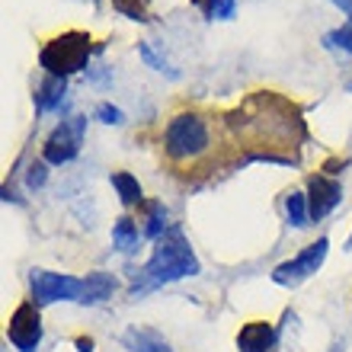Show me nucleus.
<instances>
[{"label": "nucleus", "mask_w": 352, "mask_h": 352, "mask_svg": "<svg viewBox=\"0 0 352 352\" xmlns=\"http://www.w3.org/2000/svg\"><path fill=\"white\" fill-rule=\"evenodd\" d=\"M186 276H199V260H195L192 247L189 241L183 237L179 228H170L164 237L157 241L151 260L131 272V298H141L154 292V288L167 285V282H176V278H186Z\"/></svg>", "instance_id": "obj_1"}, {"label": "nucleus", "mask_w": 352, "mask_h": 352, "mask_svg": "<svg viewBox=\"0 0 352 352\" xmlns=\"http://www.w3.org/2000/svg\"><path fill=\"white\" fill-rule=\"evenodd\" d=\"M90 55H93V38L87 32L71 29V32L48 38L42 52H38V65L45 67V74L71 77L90 65Z\"/></svg>", "instance_id": "obj_2"}, {"label": "nucleus", "mask_w": 352, "mask_h": 352, "mask_svg": "<svg viewBox=\"0 0 352 352\" xmlns=\"http://www.w3.org/2000/svg\"><path fill=\"white\" fill-rule=\"evenodd\" d=\"M164 148L173 160H192L208 148V125L202 122V116L195 112H179L173 116L164 131Z\"/></svg>", "instance_id": "obj_3"}, {"label": "nucleus", "mask_w": 352, "mask_h": 352, "mask_svg": "<svg viewBox=\"0 0 352 352\" xmlns=\"http://www.w3.org/2000/svg\"><path fill=\"white\" fill-rule=\"evenodd\" d=\"M84 135H87V119L84 116H67L55 125V131L45 138L42 144V160L45 164H71V160L80 154V144H84Z\"/></svg>", "instance_id": "obj_4"}, {"label": "nucleus", "mask_w": 352, "mask_h": 352, "mask_svg": "<svg viewBox=\"0 0 352 352\" xmlns=\"http://www.w3.org/2000/svg\"><path fill=\"white\" fill-rule=\"evenodd\" d=\"M29 288H32V301L38 307L55 305V301H77L80 305V298H84V278L65 276V272H48V269H32Z\"/></svg>", "instance_id": "obj_5"}, {"label": "nucleus", "mask_w": 352, "mask_h": 352, "mask_svg": "<svg viewBox=\"0 0 352 352\" xmlns=\"http://www.w3.org/2000/svg\"><path fill=\"white\" fill-rule=\"evenodd\" d=\"M327 250H330V241H327V237H317V241L307 243L301 253H295L292 260L278 263V266L272 269V282H276V285H285V288L301 285L305 278H311L317 269L324 266Z\"/></svg>", "instance_id": "obj_6"}, {"label": "nucleus", "mask_w": 352, "mask_h": 352, "mask_svg": "<svg viewBox=\"0 0 352 352\" xmlns=\"http://www.w3.org/2000/svg\"><path fill=\"white\" fill-rule=\"evenodd\" d=\"M7 340L13 343V349H19V352H38V343H42V317H38L36 301H23V305L10 314Z\"/></svg>", "instance_id": "obj_7"}, {"label": "nucleus", "mask_w": 352, "mask_h": 352, "mask_svg": "<svg viewBox=\"0 0 352 352\" xmlns=\"http://www.w3.org/2000/svg\"><path fill=\"white\" fill-rule=\"evenodd\" d=\"M343 202V186L333 176L317 173L307 179V205H311V221H320Z\"/></svg>", "instance_id": "obj_8"}, {"label": "nucleus", "mask_w": 352, "mask_h": 352, "mask_svg": "<svg viewBox=\"0 0 352 352\" xmlns=\"http://www.w3.org/2000/svg\"><path fill=\"white\" fill-rule=\"evenodd\" d=\"M276 346V330L266 320H250L237 333V349L241 352H269Z\"/></svg>", "instance_id": "obj_9"}, {"label": "nucleus", "mask_w": 352, "mask_h": 352, "mask_svg": "<svg viewBox=\"0 0 352 352\" xmlns=\"http://www.w3.org/2000/svg\"><path fill=\"white\" fill-rule=\"evenodd\" d=\"M65 93H67V77H55V74H48L42 84H38L36 90V109L38 112H55L61 109V102H65Z\"/></svg>", "instance_id": "obj_10"}, {"label": "nucleus", "mask_w": 352, "mask_h": 352, "mask_svg": "<svg viewBox=\"0 0 352 352\" xmlns=\"http://www.w3.org/2000/svg\"><path fill=\"white\" fill-rule=\"evenodd\" d=\"M122 343L129 346L131 352H170L167 340L157 330H144V327H131L122 333Z\"/></svg>", "instance_id": "obj_11"}, {"label": "nucleus", "mask_w": 352, "mask_h": 352, "mask_svg": "<svg viewBox=\"0 0 352 352\" xmlns=\"http://www.w3.org/2000/svg\"><path fill=\"white\" fill-rule=\"evenodd\" d=\"M116 288H119V282L109 272H90L84 278V298H80V305H100V301L116 295Z\"/></svg>", "instance_id": "obj_12"}, {"label": "nucleus", "mask_w": 352, "mask_h": 352, "mask_svg": "<svg viewBox=\"0 0 352 352\" xmlns=\"http://www.w3.org/2000/svg\"><path fill=\"white\" fill-rule=\"evenodd\" d=\"M112 186H116V192H119L122 205H138L144 195H141V183L138 176L125 173V170H119V173H112Z\"/></svg>", "instance_id": "obj_13"}, {"label": "nucleus", "mask_w": 352, "mask_h": 352, "mask_svg": "<svg viewBox=\"0 0 352 352\" xmlns=\"http://www.w3.org/2000/svg\"><path fill=\"white\" fill-rule=\"evenodd\" d=\"M138 228H135V221L131 218H119L116 221V228H112V243L119 247L122 253H135L138 250Z\"/></svg>", "instance_id": "obj_14"}, {"label": "nucleus", "mask_w": 352, "mask_h": 352, "mask_svg": "<svg viewBox=\"0 0 352 352\" xmlns=\"http://www.w3.org/2000/svg\"><path fill=\"white\" fill-rule=\"evenodd\" d=\"M167 218H170V214H167V208H164V202H148V228H144V237L160 241V237L170 231Z\"/></svg>", "instance_id": "obj_15"}, {"label": "nucleus", "mask_w": 352, "mask_h": 352, "mask_svg": "<svg viewBox=\"0 0 352 352\" xmlns=\"http://www.w3.org/2000/svg\"><path fill=\"white\" fill-rule=\"evenodd\" d=\"M285 212H288V224H292V228H307V224H311V205H307V195L305 192H292V195H288Z\"/></svg>", "instance_id": "obj_16"}, {"label": "nucleus", "mask_w": 352, "mask_h": 352, "mask_svg": "<svg viewBox=\"0 0 352 352\" xmlns=\"http://www.w3.org/2000/svg\"><path fill=\"white\" fill-rule=\"evenodd\" d=\"M116 13L135 23H148L151 19V0H112Z\"/></svg>", "instance_id": "obj_17"}, {"label": "nucleus", "mask_w": 352, "mask_h": 352, "mask_svg": "<svg viewBox=\"0 0 352 352\" xmlns=\"http://www.w3.org/2000/svg\"><path fill=\"white\" fill-rule=\"evenodd\" d=\"M138 55H141V61H144V65L154 67V71H160V74H167V77H179V71H176V67H170V61H167L164 55H157L151 42H138Z\"/></svg>", "instance_id": "obj_18"}, {"label": "nucleus", "mask_w": 352, "mask_h": 352, "mask_svg": "<svg viewBox=\"0 0 352 352\" xmlns=\"http://www.w3.org/2000/svg\"><path fill=\"white\" fill-rule=\"evenodd\" d=\"M208 19H234L237 13V0H195Z\"/></svg>", "instance_id": "obj_19"}, {"label": "nucleus", "mask_w": 352, "mask_h": 352, "mask_svg": "<svg viewBox=\"0 0 352 352\" xmlns=\"http://www.w3.org/2000/svg\"><path fill=\"white\" fill-rule=\"evenodd\" d=\"M324 45L327 48H340V52H349V55H352V16L346 19V26L333 29V32H327Z\"/></svg>", "instance_id": "obj_20"}, {"label": "nucleus", "mask_w": 352, "mask_h": 352, "mask_svg": "<svg viewBox=\"0 0 352 352\" xmlns=\"http://www.w3.org/2000/svg\"><path fill=\"white\" fill-rule=\"evenodd\" d=\"M96 119L106 122V125H122V122H125V112H122L119 106H112V102H100V106H96Z\"/></svg>", "instance_id": "obj_21"}, {"label": "nucleus", "mask_w": 352, "mask_h": 352, "mask_svg": "<svg viewBox=\"0 0 352 352\" xmlns=\"http://www.w3.org/2000/svg\"><path fill=\"white\" fill-rule=\"evenodd\" d=\"M45 179H48V164L45 160H36V164L29 167V173H26V186L29 189H42Z\"/></svg>", "instance_id": "obj_22"}, {"label": "nucleus", "mask_w": 352, "mask_h": 352, "mask_svg": "<svg viewBox=\"0 0 352 352\" xmlns=\"http://www.w3.org/2000/svg\"><path fill=\"white\" fill-rule=\"evenodd\" d=\"M330 3H333V7H340L346 13V16H349L352 13V0H330Z\"/></svg>", "instance_id": "obj_23"}, {"label": "nucleus", "mask_w": 352, "mask_h": 352, "mask_svg": "<svg viewBox=\"0 0 352 352\" xmlns=\"http://www.w3.org/2000/svg\"><path fill=\"white\" fill-rule=\"evenodd\" d=\"M77 352H93V340H77Z\"/></svg>", "instance_id": "obj_24"}, {"label": "nucleus", "mask_w": 352, "mask_h": 352, "mask_svg": "<svg viewBox=\"0 0 352 352\" xmlns=\"http://www.w3.org/2000/svg\"><path fill=\"white\" fill-rule=\"evenodd\" d=\"M346 250H352V237H349V241H346Z\"/></svg>", "instance_id": "obj_25"}, {"label": "nucleus", "mask_w": 352, "mask_h": 352, "mask_svg": "<svg viewBox=\"0 0 352 352\" xmlns=\"http://www.w3.org/2000/svg\"><path fill=\"white\" fill-rule=\"evenodd\" d=\"M80 3H96V0H80Z\"/></svg>", "instance_id": "obj_26"}, {"label": "nucleus", "mask_w": 352, "mask_h": 352, "mask_svg": "<svg viewBox=\"0 0 352 352\" xmlns=\"http://www.w3.org/2000/svg\"><path fill=\"white\" fill-rule=\"evenodd\" d=\"M349 87H352V84H349Z\"/></svg>", "instance_id": "obj_27"}]
</instances>
